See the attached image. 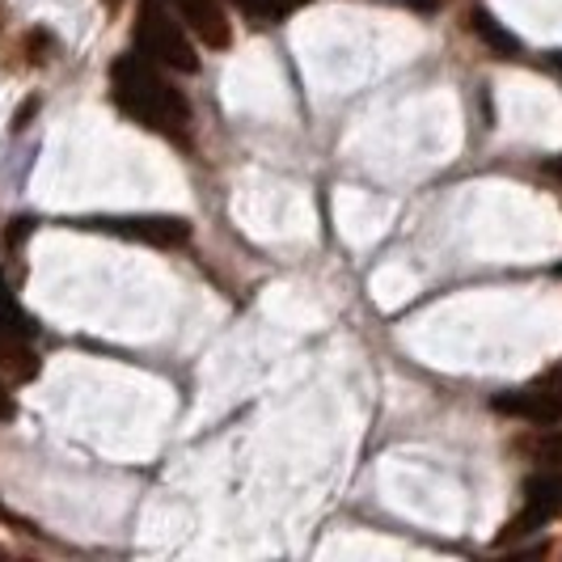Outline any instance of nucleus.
<instances>
[{
  "label": "nucleus",
  "instance_id": "1",
  "mask_svg": "<svg viewBox=\"0 0 562 562\" xmlns=\"http://www.w3.org/2000/svg\"><path fill=\"white\" fill-rule=\"evenodd\" d=\"M111 93L119 102V111L132 114L140 127L161 132L169 140H182V132L191 123V106L161 77V64H153L144 56H119L111 64Z\"/></svg>",
  "mask_w": 562,
  "mask_h": 562
},
{
  "label": "nucleus",
  "instance_id": "2",
  "mask_svg": "<svg viewBox=\"0 0 562 562\" xmlns=\"http://www.w3.org/2000/svg\"><path fill=\"white\" fill-rule=\"evenodd\" d=\"M136 52L173 72H199V56L191 47V34L169 13L161 0H140L136 9Z\"/></svg>",
  "mask_w": 562,
  "mask_h": 562
},
{
  "label": "nucleus",
  "instance_id": "3",
  "mask_svg": "<svg viewBox=\"0 0 562 562\" xmlns=\"http://www.w3.org/2000/svg\"><path fill=\"white\" fill-rule=\"evenodd\" d=\"M495 411L507 419L525 423H562V381H541L529 390H512V394L495 397Z\"/></svg>",
  "mask_w": 562,
  "mask_h": 562
},
{
  "label": "nucleus",
  "instance_id": "4",
  "mask_svg": "<svg viewBox=\"0 0 562 562\" xmlns=\"http://www.w3.org/2000/svg\"><path fill=\"white\" fill-rule=\"evenodd\" d=\"M93 228H111L119 237H132L144 246H161V250H178L191 241V225L178 216H127V221H93Z\"/></svg>",
  "mask_w": 562,
  "mask_h": 562
},
{
  "label": "nucleus",
  "instance_id": "5",
  "mask_svg": "<svg viewBox=\"0 0 562 562\" xmlns=\"http://www.w3.org/2000/svg\"><path fill=\"white\" fill-rule=\"evenodd\" d=\"M173 9H178V18H182L187 26L195 30L203 47L225 52L228 43H233V30H228V18H225V9H221V0H173Z\"/></svg>",
  "mask_w": 562,
  "mask_h": 562
},
{
  "label": "nucleus",
  "instance_id": "6",
  "mask_svg": "<svg viewBox=\"0 0 562 562\" xmlns=\"http://www.w3.org/2000/svg\"><path fill=\"white\" fill-rule=\"evenodd\" d=\"M525 507L537 512L546 525L559 520L562 516V470L546 465L541 474H533V479L525 482Z\"/></svg>",
  "mask_w": 562,
  "mask_h": 562
},
{
  "label": "nucleus",
  "instance_id": "7",
  "mask_svg": "<svg viewBox=\"0 0 562 562\" xmlns=\"http://www.w3.org/2000/svg\"><path fill=\"white\" fill-rule=\"evenodd\" d=\"M34 372H38V356L26 347V335L0 330V381L18 385V381H30Z\"/></svg>",
  "mask_w": 562,
  "mask_h": 562
},
{
  "label": "nucleus",
  "instance_id": "8",
  "mask_svg": "<svg viewBox=\"0 0 562 562\" xmlns=\"http://www.w3.org/2000/svg\"><path fill=\"white\" fill-rule=\"evenodd\" d=\"M301 4H310V0H237V9L250 18L254 26H271V22H280L283 13L301 9Z\"/></svg>",
  "mask_w": 562,
  "mask_h": 562
},
{
  "label": "nucleus",
  "instance_id": "9",
  "mask_svg": "<svg viewBox=\"0 0 562 562\" xmlns=\"http://www.w3.org/2000/svg\"><path fill=\"white\" fill-rule=\"evenodd\" d=\"M520 449L529 452L533 461H541V465H554V470H562V427H554V431H541V436H525V440H520Z\"/></svg>",
  "mask_w": 562,
  "mask_h": 562
},
{
  "label": "nucleus",
  "instance_id": "10",
  "mask_svg": "<svg viewBox=\"0 0 562 562\" xmlns=\"http://www.w3.org/2000/svg\"><path fill=\"white\" fill-rule=\"evenodd\" d=\"M0 330H9V335H30L26 313L18 310V301H13V292L4 288V276H0Z\"/></svg>",
  "mask_w": 562,
  "mask_h": 562
},
{
  "label": "nucleus",
  "instance_id": "11",
  "mask_svg": "<svg viewBox=\"0 0 562 562\" xmlns=\"http://www.w3.org/2000/svg\"><path fill=\"white\" fill-rule=\"evenodd\" d=\"M474 30H479L491 47H499L504 56H516V38H512L504 26H495V22H491V13H482L479 9V13H474Z\"/></svg>",
  "mask_w": 562,
  "mask_h": 562
},
{
  "label": "nucleus",
  "instance_id": "12",
  "mask_svg": "<svg viewBox=\"0 0 562 562\" xmlns=\"http://www.w3.org/2000/svg\"><path fill=\"white\" fill-rule=\"evenodd\" d=\"M26 52H30V64H43L47 52H52V38H47L43 30H34V34L26 38Z\"/></svg>",
  "mask_w": 562,
  "mask_h": 562
},
{
  "label": "nucleus",
  "instance_id": "13",
  "mask_svg": "<svg viewBox=\"0 0 562 562\" xmlns=\"http://www.w3.org/2000/svg\"><path fill=\"white\" fill-rule=\"evenodd\" d=\"M26 233H30V221H13L9 237H4V246H9V250H18V241H26Z\"/></svg>",
  "mask_w": 562,
  "mask_h": 562
},
{
  "label": "nucleus",
  "instance_id": "14",
  "mask_svg": "<svg viewBox=\"0 0 562 562\" xmlns=\"http://www.w3.org/2000/svg\"><path fill=\"white\" fill-rule=\"evenodd\" d=\"M13 419V397H9V390H4V381H0V423Z\"/></svg>",
  "mask_w": 562,
  "mask_h": 562
},
{
  "label": "nucleus",
  "instance_id": "15",
  "mask_svg": "<svg viewBox=\"0 0 562 562\" xmlns=\"http://www.w3.org/2000/svg\"><path fill=\"white\" fill-rule=\"evenodd\" d=\"M546 381H562V364L550 368V372H546Z\"/></svg>",
  "mask_w": 562,
  "mask_h": 562
},
{
  "label": "nucleus",
  "instance_id": "16",
  "mask_svg": "<svg viewBox=\"0 0 562 562\" xmlns=\"http://www.w3.org/2000/svg\"><path fill=\"white\" fill-rule=\"evenodd\" d=\"M106 4H111V9H119V0H106Z\"/></svg>",
  "mask_w": 562,
  "mask_h": 562
},
{
  "label": "nucleus",
  "instance_id": "17",
  "mask_svg": "<svg viewBox=\"0 0 562 562\" xmlns=\"http://www.w3.org/2000/svg\"><path fill=\"white\" fill-rule=\"evenodd\" d=\"M554 169H559V173H562V161H559V166H554Z\"/></svg>",
  "mask_w": 562,
  "mask_h": 562
},
{
  "label": "nucleus",
  "instance_id": "18",
  "mask_svg": "<svg viewBox=\"0 0 562 562\" xmlns=\"http://www.w3.org/2000/svg\"><path fill=\"white\" fill-rule=\"evenodd\" d=\"M0 516H4V507H0Z\"/></svg>",
  "mask_w": 562,
  "mask_h": 562
},
{
  "label": "nucleus",
  "instance_id": "19",
  "mask_svg": "<svg viewBox=\"0 0 562 562\" xmlns=\"http://www.w3.org/2000/svg\"><path fill=\"white\" fill-rule=\"evenodd\" d=\"M559 276H562V267H559Z\"/></svg>",
  "mask_w": 562,
  "mask_h": 562
}]
</instances>
